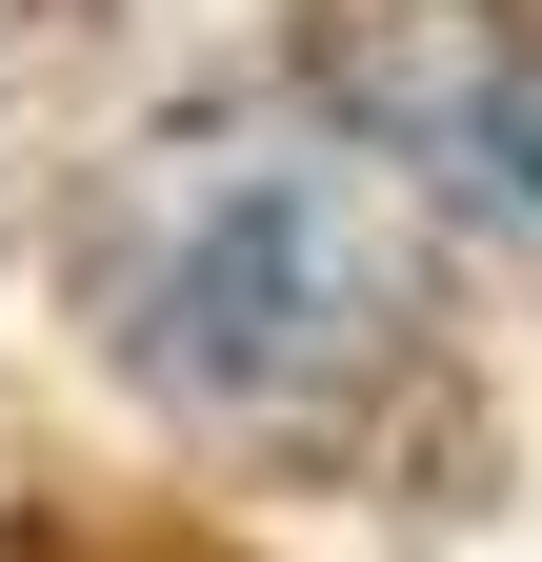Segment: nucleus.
<instances>
[{"label": "nucleus", "instance_id": "obj_1", "mask_svg": "<svg viewBox=\"0 0 542 562\" xmlns=\"http://www.w3.org/2000/svg\"><path fill=\"white\" fill-rule=\"evenodd\" d=\"M81 302L142 402L222 442H321L422 341V222L342 121H181L101 181Z\"/></svg>", "mask_w": 542, "mask_h": 562}, {"label": "nucleus", "instance_id": "obj_2", "mask_svg": "<svg viewBox=\"0 0 542 562\" xmlns=\"http://www.w3.org/2000/svg\"><path fill=\"white\" fill-rule=\"evenodd\" d=\"M321 101L402 201H442L542 281V0H382L321 41Z\"/></svg>", "mask_w": 542, "mask_h": 562}]
</instances>
